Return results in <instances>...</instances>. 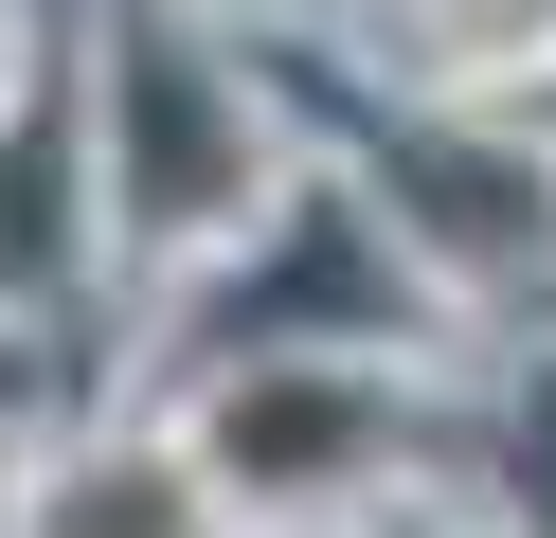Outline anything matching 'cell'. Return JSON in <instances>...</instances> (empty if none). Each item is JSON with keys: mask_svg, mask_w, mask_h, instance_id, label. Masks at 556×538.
<instances>
[{"mask_svg": "<svg viewBox=\"0 0 556 538\" xmlns=\"http://www.w3.org/2000/svg\"><path fill=\"white\" fill-rule=\"evenodd\" d=\"M90 270H109V162H90V72L37 36V54L0 72V323L73 305Z\"/></svg>", "mask_w": 556, "mask_h": 538, "instance_id": "1", "label": "cell"}, {"mask_svg": "<svg viewBox=\"0 0 556 538\" xmlns=\"http://www.w3.org/2000/svg\"><path fill=\"white\" fill-rule=\"evenodd\" d=\"M0 538H233V521H216V485L180 466V430H126V449H73V466H37Z\"/></svg>", "mask_w": 556, "mask_h": 538, "instance_id": "2", "label": "cell"}, {"mask_svg": "<svg viewBox=\"0 0 556 538\" xmlns=\"http://www.w3.org/2000/svg\"><path fill=\"white\" fill-rule=\"evenodd\" d=\"M377 18L467 90V72H539V18H556V0H377Z\"/></svg>", "mask_w": 556, "mask_h": 538, "instance_id": "3", "label": "cell"}, {"mask_svg": "<svg viewBox=\"0 0 556 538\" xmlns=\"http://www.w3.org/2000/svg\"><path fill=\"white\" fill-rule=\"evenodd\" d=\"M377 538H503V521H467V502H448V485H413V502H395V521H377Z\"/></svg>", "mask_w": 556, "mask_h": 538, "instance_id": "4", "label": "cell"}]
</instances>
